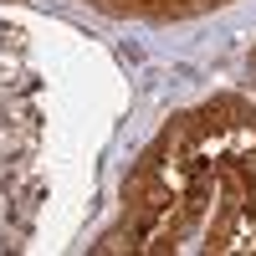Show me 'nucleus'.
<instances>
[{
    "instance_id": "obj_1",
    "label": "nucleus",
    "mask_w": 256,
    "mask_h": 256,
    "mask_svg": "<svg viewBox=\"0 0 256 256\" xmlns=\"http://www.w3.org/2000/svg\"><path fill=\"white\" fill-rule=\"evenodd\" d=\"M98 251H256V102L216 92L169 118L123 174L118 226Z\"/></svg>"
},
{
    "instance_id": "obj_2",
    "label": "nucleus",
    "mask_w": 256,
    "mask_h": 256,
    "mask_svg": "<svg viewBox=\"0 0 256 256\" xmlns=\"http://www.w3.org/2000/svg\"><path fill=\"white\" fill-rule=\"evenodd\" d=\"M41 108L26 67V41L16 26H0V251H16L31 236L41 205Z\"/></svg>"
},
{
    "instance_id": "obj_3",
    "label": "nucleus",
    "mask_w": 256,
    "mask_h": 256,
    "mask_svg": "<svg viewBox=\"0 0 256 256\" xmlns=\"http://www.w3.org/2000/svg\"><path fill=\"white\" fill-rule=\"evenodd\" d=\"M98 16H113V20H148V26H169V20H195L230 6V0H77Z\"/></svg>"
},
{
    "instance_id": "obj_4",
    "label": "nucleus",
    "mask_w": 256,
    "mask_h": 256,
    "mask_svg": "<svg viewBox=\"0 0 256 256\" xmlns=\"http://www.w3.org/2000/svg\"><path fill=\"white\" fill-rule=\"evenodd\" d=\"M246 77H251V92H256V46H251V56H246Z\"/></svg>"
}]
</instances>
